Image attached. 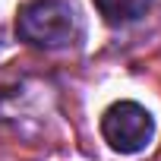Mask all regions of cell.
<instances>
[{"label": "cell", "mask_w": 161, "mask_h": 161, "mask_svg": "<svg viewBox=\"0 0 161 161\" xmlns=\"http://www.w3.org/2000/svg\"><path fill=\"white\" fill-rule=\"evenodd\" d=\"M101 136H104V142L114 152L136 155V152H142L152 142L155 120H152V114L142 104H136V101H117L101 117Z\"/></svg>", "instance_id": "7a4b0ae2"}, {"label": "cell", "mask_w": 161, "mask_h": 161, "mask_svg": "<svg viewBox=\"0 0 161 161\" xmlns=\"http://www.w3.org/2000/svg\"><path fill=\"white\" fill-rule=\"evenodd\" d=\"M16 32L35 47H66L79 35L73 0H29L16 13Z\"/></svg>", "instance_id": "6da1fadb"}, {"label": "cell", "mask_w": 161, "mask_h": 161, "mask_svg": "<svg viewBox=\"0 0 161 161\" xmlns=\"http://www.w3.org/2000/svg\"><path fill=\"white\" fill-rule=\"evenodd\" d=\"M95 7L104 16V22L123 25V22H136L139 16H145L152 0H95Z\"/></svg>", "instance_id": "3957f363"}]
</instances>
